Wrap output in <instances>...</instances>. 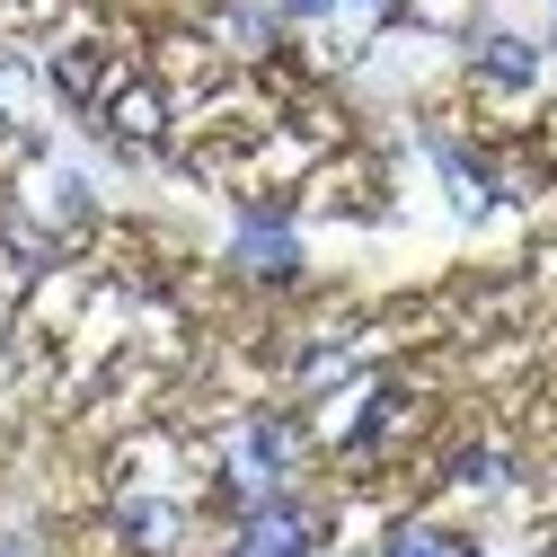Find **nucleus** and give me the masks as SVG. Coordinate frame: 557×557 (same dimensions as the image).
Masks as SVG:
<instances>
[{"instance_id":"obj_13","label":"nucleus","mask_w":557,"mask_h":557,"mask_svg":"<svg viewBox=\"0 0 557 557\" xmlns=\"http://www.w3.org/2000/svg\"><path fill=\"white\" fill-rule=\"evenodd\" d=\"M548 18H557V0H548Z\"/></svg>"},{"instance_id":"obj_5","label":"nucleus","mask_w":557,"mask_h":557,"mask_svg":"<svg viewBox=\"0 0 557 557\" xmlns=\"http://www.w3.org/2000/svg\"><path fill=\"white\" fill-rule=\"evenodd\" d=\"M115 531H124V548H143V557H169V548H177V531H186V513H177L169 496H133V505L115 513Z\"/></svg>"},{"instance_id":"obj_8","label":"nucleus","mask_w":557,"mask_h":557,"mask_svg":"<svg viewBox=\"0 0 557 557\" xmlns=\"http://www.w3.org/2000/svg\"><path fill=\"white\" fill-rule=\"evenodd\" d=\"M451 478H460V486H505V478H513V460H505V451H460V460H451Z\"/></svg>"},{"instance_id":"obj_12","label":"nucleus","mask_w":557,"mask_h":557,"mask_svg":"<svg viewBox=\"0 0 557 557\" xmlns=\"http://www.w3.org/2000/svg\"><path fill=\"white\" fill-rule=\"evenodd\" d=\"M345 10H389V0H345Z\"/></svg>"},{"instance_id":"obj_1","label":"nucleus","mask_w":557,"mask_h":557,"mask_svg":"<svg viewBox=\"0 0 557 557\" xmlns=\"http://www.w3.org/2000/svg\"><path fill=\"white\" fill-rule=\"evenodd\" d=\"M293 478H301V425H293V416H248V425H231V443H222V486H231L239 505L284 496Z\"/></svg>"},{"instance_id":"obj_10","label":"nucleus","mask_w":557,"mask_h":557,"mask_svg":"<svg viewBox=\"0 0 557 557\" xmlns=\"http://www.w3.org/2000/svg\"><path fill=\"white\" fill-rule=\"evenodd\" d=\"M0 557H45V548H36L27 531H0Z\"/></svg>"},{"instance_id":"obj_7","label":"nucleus","mask_w":557,"mask_h":557,"mask_svg":"<svg viewBox=\"0 0 557 557\" xmlns=\"http://www.w3.org/2000/svg\"><path fill=\"white\" fill-rule=\"evenodd\" d=\"M274 36H284V10H274V0H222V45L274 53Z\"/></svg>"},{"instance_id":"obj_4","label":"nucleus","mask_w":557,"mask_h":557,"mask_svg":"<svg viewBox=\"0 0 557 557\" xmlns=\"http://www.w3.org/2000/svg\"><path fill=\"white\" fill-rule=\"evenodd\" d=\"M434 177H443V195H451V213H460V222H486L496 186H486L478 151H460V143H434Z\"/></svg>"},{"instance_id":"obj_2","label":"nucleus","mask_w":557,"mask_h":557,"mask_svg":"<svg viewBox=\"0 0 557 557\" xmlns=\"http://www.w3.org/2000/svg\"><path fill=\"white\" fill-rule=\"evenodd\" d=\"M460 53H469V81L496 89V98H531V89L548 81V45H540L531 27H505V18H478V27L460 36Z\"/></svg>"},{"instance_id":"obj_11","label":"nucleus","mask_w":557,"mask_h":557,"mask_svg":"<svg viewBox=\"0 0 557 557\" xmlns=\"http://www.w3.org/2000/svg\"><path fill=\"white\" fill-rule=\"evenodd\" d=\"M540 45H548V62H557V18H548V27H540Z\"/></svg>"},{"instance_id":"obj_3","label":"nucleus","mask_w":557,"mask_h":557,"mask_svg":"<svg viewBox=\"0 0 557 557\" xmlns=\"http://www.w3.org/2000/svg\"><path fill=\"white\" fill-rule=\"evenodd\" d=\"M310 265V239L293 213H239L231 222V274H248V284H293V274Z\"/></svg>"},{"instance_id":"obj_9","label":"nucleus","mask_w":557,"mask_h":557,"mask_svg":"<svg viewBox=\"0 0 557 557\" xmlns=\"http://www.w3.org/2000/svg\"><path fill=\"white\" fill-rule=\"evenodd\" d=\"M284 10V27H327V18H345V0H274Z\"/></svg>"},{"instance_id":"obj_6","label":"nucleus","mask_w":557,"mask_h":557,"mask_svg":"<svg viewBox=\"0 0 557 557\" xmlns=\"http://www.w3.org/2000/svg\"><path fill=\"white\" fill-rule=\"evenodd\" d=\"M372 557H478V548H469V540H460L451 522H434V513H416V522H389Z\"/></svg>"}]
</instances>
